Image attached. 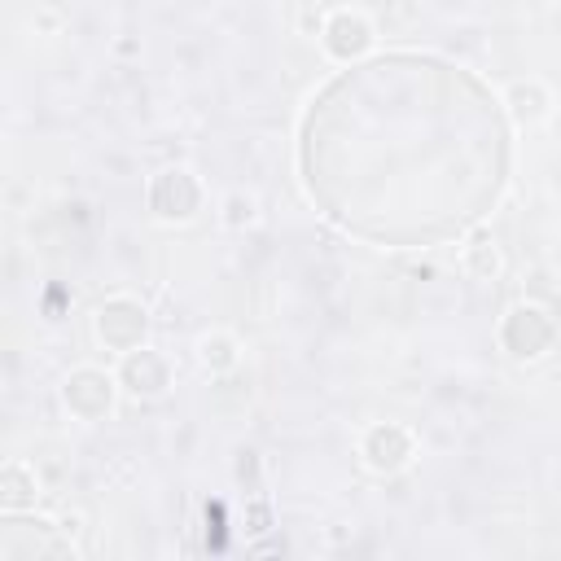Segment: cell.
Returning <instances> with one entry per match:
<instances>
[{"label": "cell", "instance_id": "1", "mask_svg": "<svg viewBox=\"0 0 561 561\" xmlns=\"http://www.w3.org/2000/svg\"><path fill=\"white\" fill-rule=\"evenodd\" d=\"M364 44H369V27H364L360 18H334V27H329V49H334L338 57H351V53H360Z\"/></svg>", "mask_w": 561, "mask_h": 561}]
</instances>
